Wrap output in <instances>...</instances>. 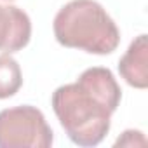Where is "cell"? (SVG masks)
<instances>
[{"mask_svg": "<svg viewBox=\"0 0 148 148\" xmlns=\"http://www.w3.org/2000/svg\"><path fill=\"white\" fill-rule=\"evenodd\" d=\"M122 91L108 68L92 66L77 82L52 92V110L66 136L79 146L99 145L110 131L112 115L120 105Z\"/></svg>", "mask_w": 148, "mask_h": 148, "instance_id": "6da1fadb", "label": "cell"}, {"mask_svg": "<svg viewBox=\"0 0 148 148\" xmlns=\"http://www.w3.org/2000/svg\"><path fill=\"white\" fill-rule=\"evenodd\" d=\"M56 40L89 54H112L120 44V32L106 9L96 0H71L52 23Z\"/></svg>", "mask_w": 148, "mask_h": 148, "instance_id": "7a4b0ae2", "label": "cell"}, {"mask_svg": "<svg viewBox=\"0 0 148 148\" xmlns=\"http://www.w3.org/2000/svg\"><path fill=\"white\" fill-rule=\"evenodd\" d=\"M54 132L44 113L32 105L0 112V148H49Z\"/></svg>", "mask_w": 148, "mask_h": 148, "instance_id": "3957f363", "label": "cell"}, {"mask_svg": "<svg viewBox=\"0 0 148 148\" xmlns=\"http://www.w3.org/2000/svg\"><path fill=\"white\" fill-rule=\"evenodd\" d=\"M30 38V16L16 5L0 4V51L4 54L18 52L28 45Z\"/></svg>", "mask_w": 148, "mask_h": 148, "instance_id": "277c9868", "label": "cell"}, {"mask_svg": "<svg viewBox=\"0 0 148 148\" xmlns=\"http://www.w3.org/2000/svg\"><path fill=\"white\" fill-rule=\"evenodd\" d=\"M119 73L131 87H148V42L145 33L136 37L131 42L125 54L120 58Z\"/></svg>", "mask_w": 148, "mask_h": 148, "instance_id": "5b68a950", "label": "cell"}, {"mask_svg": "<svg viewBox=\"0 0 148 148\" xmlns=\"http://www.w3.org/2000/svg\"><path fill=\"white\" fill-rule=\"evenodd\" d=\"M23 86V73L19 63L9 56H0V99L12 98Z\"/></svg>", "mask_w": 148, "mask_h": 148, "instance_id": "8992f818", "label": "cell"}, {"mask_svg": "<svg viewBox=\"0 0 148 148\" xmlns=\"http://www.w3.org/2000/svg\"><path fill=\"white\" fill-rule=\"evenodd\" d=\"M145 146L146 145V139L143 136L141 131H134V129H127L117 141H115V146Z\"/></svg>", "mask_w": 148, "mask_h": 148, "instance_id": "52a82bcc", "label": "cell"}, {"mask_svg": "<svg viewBox=\"0 0 148 148\" xmlns=\"http://www.w3.org/2000/svg\"><path fill=\"white\" fill-rule=\"evenodd\" d=\"M5 2H12V0H5Z\"/></svg>", "mask_w": 148, "mask_h": 148, "instance_id": "ba28073f", "label": "cell"}]
</instances>
